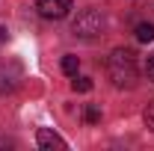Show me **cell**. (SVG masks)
<instances>
[{"label": "cell", "instance_id": "8992f818", "mask_svg": "<svg viewBox=\"0 0 154 151\" xmlns=\"http://www.w3.org/2000/svg\"><path fill=\"white\" fill-rule=\"evenodd\" d=\"M77 68H80L77 57H62V71H65L68 77H74V74H77Z\"/></svg>", "mask_w": 154, "mask_h": 151}, {"label": "cell", "instance_id": "5b68a950", "mask_svg": "<svg viewBox=\"0 0 154 151\" xmlns=\"http://www.w3.org/2000/svg\"><path fill=\"white\" fill-rule=\"evenodd\" d=\"M136 39L142 42V45H148L154 39V24L151 21H142V24H136Z\"/></svg>", "mask_w": 154, "mask_h": 151}, {"label": "cell", "instance_id": "277c9868", "mask_svg": "<svg viewBox=\"0 0 154 151\" xmlns=\"http://www.w3.org/2000/svg\"><path fill=\"white\" fill-rule=\"evenodd\" d=\"M36 145L42 151H54V148H68V142L59 136L57 131H51V128H38V133H36Z\"/></svg>", "mask_w": 154, "mask_h": 151}, {"label": "cell", "instance_id": "52a82bcc", "mask_svg": "<svg viewBox=\"0 0 154 151\" xmlns=\"http://www.w3.org/2000/svg\"><path fill=\"white\" fill-rule=\"evenodd\" d=\"M83 119H86L89 125H98V122H101V110H98V107H92V104H89V107L83 110Z\"/></svg>", "mask_w": 154, "mask_h": 151}, {"label": "cell", "instance_id": "9c48e42d", "mask_svg": "<svg viewBox=\"0 0 154 151\" xmlns=\"http://www.w3.org/2000/svg\"><path fill=\"white\" fill-rule=\"evenodd\" d=\"M142 119H145V125H148V128L154 131V101L148 104V107H145V113H142Z\"/></svg>", "mask_w": 154, "mask_h": 151}, {"label": "cell", "instance_id": "7a4b0ae2", "mask_svg": "<svg viewBox=\"0 0 154 151\" xmlns=\"http://www.w3.org/2000/svg\"><path fill=\"white\" fill-rule=\"evenodd\" d=\"M71 33H74L77 39H86V42L98 39L104 33V12H101V9H92V6H89V9H80L74 24H71Z\"/></svg>", "mask_w": 154, "mask_h": 151}, {"label": "cell", "instance_id": "6da1fadb", "mask_svg": "<svg viewBox=\"0 0 154 151\" xmlns=\"http://www.w3.org/2000/svg\"><path fill=\"white\" fill-rule=\"evenodd\" d=\"M107 74L119 89H134L139 80V68H136V54L131 48H116L110 59H107Z\"/></svg>", "mask_w": 154, "mask_h": 151}, {"label": "cell", "instance_id": "3957f363", "mask_svg": "<svg viewBox=\"0 0 154 151\" xmlns=\"http://www.w3.org/2000/svg\"><path fill=\"white\" fill-rule=\"evenodd\" d=\"M36 9L45 21H62L71 12V0H36Z\"/></svg>", "mask_w": 154, "mask_h": 151}, {"label": "cell", "instance_id": "30bf717a", "mask_svg": "<svg viewBox=\"0 0 154 151\" xmlns=\"http://www.w3.org/2000/svg\"><path fill=\"white\" fill-rule=\"evenodd\" d=\"M145 74H148V80H154V54L148 57V62H145Z\"/></svg>", "mask_w": 154, "mask_h": 151}, {"label": "cell", "instance_id": "ba28073f", "mask_svg": "<svg viewBox=\"0 0 154 151\" xmlns=\"http://www.w3.org/2000/svg\"><path fill=\"white\" fill-rule=\"evenodd\" d=\"M92 89V80L89 77H77L74 74V92H89Z\"/></svg>", "mask_w": 154, "mask_h": 151}]
</instances>
